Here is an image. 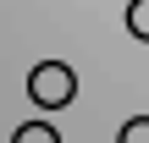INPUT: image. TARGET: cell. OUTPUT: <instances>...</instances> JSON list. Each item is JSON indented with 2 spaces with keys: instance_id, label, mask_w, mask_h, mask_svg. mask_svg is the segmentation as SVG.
<instances>
[{
  "instance_id": "6da1fadb",
  "label": "cell",
  "mask_w": 149,
  "mask_h": 143,
  "mask_svg": "<svg viewBox=\"0 0 149 143\" xmlns=\"http://www.w3.org/2000/svg\"><path fill=\"white\" fill-rule=\"evenodd\" d=\"M28 99H33L39 110H66V105L77 99V72H72L66 61H39V66L28 72Z\"/></svg>"
},
{
  "instance_id": "7a4b0ae2",
  "label": "cell",
  "mask_w": 149,
  "mask_h": 143,
  "mask_svg": "<svg viewBox=\"0 0 149 143\" xmlns=\"http://www.w3.org/2000/svg\"><path fill=\"white\" fill-rule=\"evenodd\" d=\"M11 143H61V132H55V121H22Z\"/></svg>"
},
{
  "instance_id": "3957f363",
  "label": "cell",
  "mask_w": 149,
  "mask_h": 143,
  "mask_svg": "<svg viewBox=\"0 0 149 143\" xmlns=\"http://www.w3.org/2000/svg\"><path fill=\"white\" fill-rule=\"evenodd\" d=\"M127 33L149 44V0H127Z\"/></svg>"
},
{
  "instance_id": "277c9868",
  "label": "cell",
  "mask_w": 149,
  "mask_h": 143,
  "mask_svg": "<svg viewBox=\"0 0 149 143\" xmlns=\"http://www.w3.org/2000/svg\"><path fill=\"white\" fill-rule=\"evenodd\" d=\"M116 143H149V116H127L122 132H116Z\"/></svg>"
}]
</instances>
